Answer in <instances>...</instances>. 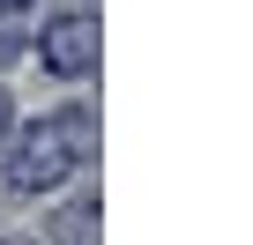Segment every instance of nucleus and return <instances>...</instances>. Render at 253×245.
<instances>
[{
	"label": "nucleus",
	"mask_w": 253,
	"mask_h": 245,
	"mask_svg": "<svg viewBox=\"0 0 253 245\" xmlns=\"http://www.w3.org/2000/svg\"><path fill=\"white\" fill-rule=\"evenodd\" d=\"M75 156L52 134V119H15V134L0 141V193H23V201H52L67 193Z\"/></svg>",
	"instance_id": "obj_1"
},
{
	"label": "nucleus",
	"mask_w": 253,
	"mask_h": 245,
	"mask_svg": "<svg viewBox=\"0 0 253 245\" xmlns=\"http://www.w3.org/2000/svg\"><path fill=\"white\" fill-rule=\"evenodd\" d=\"M30 52H38V67H45L52 82H89V74H97V52H104L97 15H89V8H52V15L30 30Z\"/></svg>",
	"instance_id": "obj_2"
},
{
	"label": "nucleus",
	"mask_w": 253,
	"mask_h": 245,
	"mask_svg": "<svg viewBox=\"0 0 253 245\" xmlns=\"http://www.w3.org/2000/svg\"><path fill=\"white\" fill-rule=\"evenodd\" d=\"M97 193L89 186H75V193H60L52 208H45V238L38 245H97Z\"/></svg>",
	"instance_id": "obj_3"
},
{
	"label": "nucleus",
	"mask_w": 253,
	"mask_h": 245,
	"mask_svg": "<svg viewBox=\"0 0 253 245\" xmlns=\"http://www.w3.org/2000/svg\"><path fill=\"white\" fill-rule=\"evenodd\" d=\"M45 119H52V134L67 141L75 171H89V164H97V104H89V97H67V104H52Z\"/></svg>",
	"instance_id": "obj_4"
},
{
	"label": "nucleus",
	"mask_w": 253,
	"mask_h": 245,
	"mask_svg": "<svg viewBox=\"0 0 253 245\" xmlns=\"http://www.w3.org/2000/svg\"><path fill=\"white\" fill-rule=\"evenodd\" d=\"M23 52H30V30H23L15 15H0V67H15Z\"/></svg>",
	"instance_id": "obj_5"
},
{
	"label": "nucleus",
	"mask_w": 253,
	"mask_h": 245,
	"mask_svg": "<svg viewBox=\"0 0 253 245\" xmlns=\"http://www.w3.org/2000/svg\"><path fill=\"white\" fill-rule=\"evenodd\" d=\"M15 119H23V111H15V97H8V82H0V141L15 134Z\"/></svg>",
	"instance_id": "obj_6"
},
{
	"label": "nucleus",
	"mask_w": 253,
	"mask_h": 245,
	"mask_svg": "<svg viewBox=\"0 0 253 245\" xmlns=\"http://www.w3.org/2000/svg\"><path fill=\"white\" fill-rule=\"evenodd\" d=\"M0 245H38V238H0Z\"/></svg>",
	"instance_id": "obj_7"
},
{
	"label": "nucleus",
	"mask_w": 253,
	"mask_h": 245,
	"mask_svg": "<svg viewBox=\"0 0 253 245\" xmlns=\"http://www.w3.org/2000/svg\"><path fill=\"white\" fill-rule=\"evenodd\" d=\"M0 15H8V8H0ZM15 23H23V15H15Z\"/></svg>",
	"instance_id": "obj_8"
}]
</instances>
